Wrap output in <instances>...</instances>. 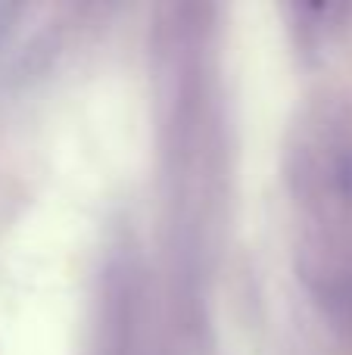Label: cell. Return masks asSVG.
I'll use <instances>...</instances> for the list:
<instances>
[{
  "mask_svg": "<svg viewBox=\"0 0 352 355\" xmlns=\"http://www.w3.org/2000/svg\"><path fill=\"white\" fill-rule=\"evenodd\" d=\"M299 271L337 324L352 321V119L318 116L290 150Z\"/></svg>",
  "mask_w": 352,
  "mask_h": 355,
  "instance_id": "1",
  "label": "cell"
}]
</instances>
